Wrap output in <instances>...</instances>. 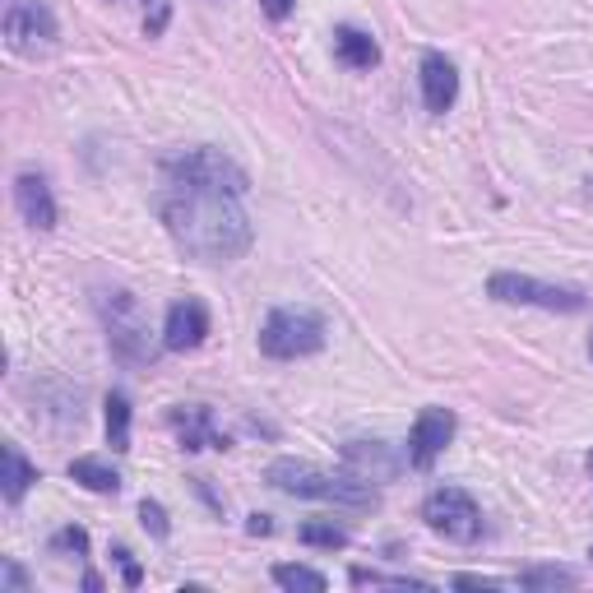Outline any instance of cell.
I'll return each mask as SVG.
<instances>
[{
	"label": "cell",
	"instance_id": "d4e9b609",
	"mask_svg": "<svg viewBox=\"0 0 593 593\" xmlns=\"http://www.w3.org/2000/svg\"><path fill=\"white\" fill-rule=\"evenodd\" d=\"M0 584L14 589V593H24V589H28V575H24V570H19L14 561H5V570H0Z\"/></svg>",
	"mask_w": 593,
	"mask_h": 593
},
{
	"label": "cell",
	"instance_id": "4316f807",
	"mask_svg": "<svg viewBox=\"0 0 593 593\" xmlns=\"http://www.w3.org/2000/svg\"><path fill=\"white\" fill-rule=\"evenodd\" d=\"M260 10H265L269 19H288V14H292V0H260Z\"/></svg>",
	"mask_w": 593,
	"mask_h": 593
},
{
	"label": "cell",
	"instance_id": "f546056e",
	"mask_svg": "<svg viewBox=\"0 0 593 593\" xmlns=\"http://www.w3.org/2000/svg\"><path fill=\"white\" fill-rule=\"evenodd\" d=\"M589 358H593V339H589Z\"/></svg>",
	"mask_w": 593,
	"mask_h": 593
},
{
	"label": "cell",
	"instance_id": "ffe728a7",
	"mask_svg": "<svg viewBox=\"0 0 593 593\" xmlns=\"http://www.w3.org/2000/svg\"><path fill=\"white\" fill-rule=\"evenodd\" d=\"M296 538H302L306 547H325V551H339L348 547V528H339L334 520H306L302 528H296Z\"/></svg>",
	"mask_w": 593,
	"mask_h": 593
},
{
	"label": "cell",
	"instance_id": "83f0119b",
	"mask_svg": "<svg viewBox=\"0 0 593 593\" xmlns=\"http://www.w3.org/2000/svg\"><path fill=\"white\" fill-rule=\"evenodd\" d=\"M460 589H501V580H482V575H454Z\"/></svg>",
	"mask_w": 593,
	"mask_h": 593
},
{
	"label": "cell",
	"instance_id": "ac0fdd59",
	"mask_svg": "<svg viewBox=\"0 0 593 593\" xmlns=\"http://www.w3.org/2000/svg\"><path fill=\"white\" fill-rule=\"evenodd\" d=\"M107 441L116 454L130 450V399L126 394H107Z\"/></svg>",
	"mask_w": 593,
	"mask_h": 593
},
{
	"label": "cell",
	"instance_id": "7402d4cb",
	"mask_svg": "<svg viewBox=\"0 0 593 593\" xmlns=\"http://www.w3.org/2000/svg\"><path fill=\"white\" fill-rule=\"evenodd\" d=\"M352 584L367 589V584H394V589H427V580H412V575H381V570H352Z\"/></svg>",
	"mask_w": 593,
	"mask_h": 593
},
{
	"label": "cell",
	"instance_id": "52a82bcc",
	"mask_svg": "<svg viewBox=\"0 0 593 593\" xmlns=\"http://www.w3.org/2000/svg\"><path fill=\"white\" fill-rule=\"evenodd\" d=\"M422 520L431 533H441L450 543H478L482 538V510L464 487H437L422 501Z\"/></svg>",
	"mask_w": 593,
	"mask_h": 593
},
{
	"label": "cell",
	"instance_id": "5bb4252c",
	"mask_svg": "<svg viewBox=\"0 0 593 593\" xmlns=\"http://www.w3.org/2000/svg\"><path fill=\"white\" fill-rule=\"evenodd\" d=\"M172 427L176 437H182V450H228V437L223 431H213V412L209 408H172Z\"/></svg>",
	"mask_w": 593,
	"mask_h": 593
},
{
	"label": "cell",
	"instance_id": "ba28073f",
	"mask_svg": "<svg viewBox=\"0 0 593 593\" xmlns=\"http://www.w3.org/2000/svg\"><path fill=\"white\" fill-rule=\"evenodd\" d=\"M0 28H5V47L14 56H43V51L56 47V37H61L47 0H14Z\"/></svg>",
	"mask_w": 593,
	"mask_h": 593
},
{
	"label": "cell",
	"instance_id": "d6986e66",
	"mask_svg": "<svg viewBox=\"0 0 593 593\" xmlns=\"http://www.w3.org/2000/svg\"><path fill=\"white\" fill-rule=\"evenodd\" d=\"M520 584L533 589V593H551V589H575L580 575L575 570H561V566H533V570L520 575Z\"/></svg>",
	"mask_w": 593,
	"mask_h": 593
},
{
	"label": "cell",
	"instance_id": "484cf974",
	"mask_svg": "<svg viewBox=\"0 0 593 593\" xmlns=\"http://www.w3.org/2000/svg\"><path fill=\"white\" fill-rule=\"evenodd\" d=\"M112 557H116V561H121V570H126V584H140V566H135V561H130V551H126V547H116V551H112Z\"/></svg>",
	"mask_w": 593,
	"mask_h": 593
},
{
	"label": "cell",
	"instance_id": "9a60e30c",
	"mask_svg": "<svg viewBox=\"0 0 593 593\" xmlns=\"http://www.w3.org/2000/svg\"><path fill=\"white\" fill-rule=\"evenodd\" d=\"M33 482H37V468L19 454V445H5V454H0V491H5V501L19 505Z\"/></svg>",
	"mask_w": 593,
	"mask_h": 593
},
{
	"label": "cell",
	"instance_id": "603a6c76",
	"mask_svg": "<svg viewBox=\"0 0 593 593\" xmlns=\"http://www.w3.org/2000/svg\"><path fill=\"white\" fill-rule=\"evenodd\" d=\"M140 520H144V528L153 533V538H167V533H172V524H167V515H163V505H158V501L140 505Z\"/></svg>",
	"mask_w": 593,
	"mask_h": 593
},
{
	"label": "cell",
	"instance_id": "44dd1931",
	"mask_svg": "<svg viewBox=\"0 0 593 593\" xmlns=\"http://www.w3.org/2000/svg\"><path fill=\"white\" fill-rule=\"evenodd\" d=\"M274 584H279V589H311V593H321L325 575H321V570H311V566L283 561V566H274Z\"/></svg>",
	"mask_w": 593,
	"mask_h": 593
},
{
	"label": "cell",
	"instance_id": "4dcf8cb0",
	"mask_svg": "<svg viewBox=\"0 0 593 593\" xmlns=\"http://www.w3.org/2000/svg\"><path fill=\"white\" fill-rule=\"evenodd\" d=\"M589 557H593V551H589Z\"/></svg>",
	"mask_w": 593,
	"mask_h": 593
},
{
	"label": "cell",
	"instance_id": "30bf717a",
	"mask_svg": "<svg viewBox=\"0 0 593 593\" xmlns=\"http://www.w3.org/2000/svg\"><path fill=\"white\" fill-rule=\"evenodd\" d=\"M209 334V311L205 302H195V296H186V302H176L167 311V325H163V348L172 352H186V348H200Z\"/></svg>",
	"mask_w": 593,
	"mask_h": 593
},
{
	"label": "cell",
	"instance_id": "cb8c5ba5",
	"mask_svg": "<svg viewBox=\"0 0 593 593\" xmlns=\"http://www.w3.org/2000/svg\"><path fill=\"white\" fill-rule=\"evenodd\" d=\"M51 547H56V551H89V533H84V528H61V533L51 538Z\"/></svg>",
	"mask_w": 593,
	"mask_h": 593
},
{
	"label": "cell",
	"instance_id": "7a4b0ae2",
	"mask_svg": "<svg viewBox=\"0 0 593 593\" xmlns=\"http://www.w3.org/2000/svg\"><path fill=\"white\" fill-rule=\"evenodd\" d=\"M265 482L279 487L283 497H306V501H334L348 510H375V491L358 473H325L306 460H274L265 468Z\"/></svg>",
	"mask_w": 593,
	"mask_h": 593
},
{
	"label": "cell",
	"instance_id": "277c9868",
	"mask_svg": "<svg viewBox=\"0 0 593 593\" xmlns=\"http://www.w3.org/2000/svg\"><path fill=\"white\" fill-rule=\"evenodd\" d=\"M172 190H213V195H242L251 190V176L242 163H232L223 149H186L163 163Z\"/></svg>",
	"mask_w": 593,
	"mask_h": 593
},
{
	"label": "cell",
	"instance_id": "3957f363",
	"mask_svg": "<svg viewBox=\"0 0 593 593\" xmlns=\"http://www.w3.org/2000/svg\"><path fill=\"white\" fill-rule=\"evenodd\" d=\"M93 306H97V315H103V329H107L112 352L126 367H153L158 362V344H153V334H149V315L140 306V296L126 292V288H97L93 292Z\"/></svg>",
	"mask_w": 593,
	"mask_h": 593
},
{
	"label": "cell",
	"instance_id": "7c38bea8",
	"mask_svg": "<svg viewBox=\"0 0 593 593\" xmlns=\"http://www.w3.org/2000/svg\"><path fill=\"white\" fill-rule=\"evenodd\" d=\"M344 468L358 473V478H367V482H385L404 468V460L385 441H348L344 445Z\"/></svg>",
	"mask_w": 593,
	"mask_h": 593
},
{
	"label": "cell",
	"instance_id": "2e32d148",
	"mask_svg": "<svg viewBox=\"0 0 593 593\" xmlns=\"http://www.w3.org/2000/svg\"><path fill=\"white\" fill-rule=\"evenodd\" d=\"M334 56H339L344 66H352V70L381 66V47H375L362 28H339V33H334Z\"/></svg>",
	"mask_w": 593,
	"mask_h": 593
},
{
	"label": "cell",
	"instance_id": "8992f818",
	"mask_svg": "<svg viewBox=\"0 0 593 593\" xmlns=\"http://www.w3.org/2000/svg\"><path fill=\"white\" fill-rule=\"evenodd\" d=\"M487 296L491 302H505V306H543V311H584L589 296L580 288H561V283H538L528 274H491L487 279Z\"/></svg>",
	"mask_w": 593,
	"mask_h": 593
},
{
	"label": "cell",
	"instance_id": "5b68a950",
	"mask_svg": "<svg viewBox=\"0 0 593 593\" xmlns=\"http://www.w3.org/2000/svg\"><path fill=\"white\" fill-rule=\"evenodd\" d=\"M325 348V321L315 311H302V306H283L274 311L265 329H260V352L265 358H279V362H292V358H311V352Z\"/></svg>",
	"mask_w": 593,
	"mask_h": 593
},
{
	"label": "cell",
	"instance_id": "f1b7e54d",
	"mask_svg": "<svg viewBox=\"0 0 593 593\" xmlns=\"http://www.w3.org/2000/svg\"><path fill=\"white\" fill-rule=\"evenodd\" d=\"M246 528H251V533H269V528H274V520H269V515H251V524H246Z\"/></svg>",
	"mask_w": 593,
	"mask_h": 593
},
{
	"label": "cell",
	"instance_id": "e0dca14e",
	"mask_svg": "<svg viewBox=\"0 0 593 593\" xmlns=\"http://www.w3.org/2000/svg\"><path fill=\"white\" fill-rule=\"evenodd\" d=\"M70 478L89 491H103V497H116L121 491V478H116V468H107L103 460H74L70 464Z\"/></svg>",
	"mask_w": 593,
	"mask_h": 593
},
{
	"label": "cell",
	"instance_id": "9c48e42d",
	"mask_svg": "<svg viewBox=\"0 0 593 593\" xmlns=\"http://www.w3.org/2000/svg\"><path fill=\"white\" fill-rule=\"evenodd\" d=\"M450 441H454V412L450 408H422L418 422H412V437H408V464L431 468Z\"/></svg>",
	"mask_w": 593,
	"mask_h": 593
},
{
	"label": "cell",
	"instance_id": "6da1fadb",
	"mask_svg": "<svg viewBox=\"0 0 593 593\" xmlns=\"http://www.w3.org/2000/svg\"><path fill=\"white\" fill-rule=\"evenodd\" d=\"M158 213H163L176 251L190 255L195 265H232L255 242V228L246 219V209L236 205V195L167 186V195L158 200Z\"/></svg>",
	"mask_w": 593,
	"mask_h": 593
},
{
	"label": "cell",
	"instance_id": "8fae6325",
	"mask_svg": "<svg viewBox=\"0 0 593 593\" xmlns=\"http://www.w3.org/2000/svg\"><path fill=\"white\" fill-rule=\"evenodd\" d=\"M14 200H19V213H24L28 228H37V232L56 228V200H51V186H47L43 172H19L14 176Z\"/></svg>",
	"mask_w": 593,
	"mask_h": 593
},
{
	"label": "cell",
	"instance_id": "4fadbf2b",
	"mask_svg": "<svg viewBox=\"0 0 593 593\" xmlns=\"http://www.w3.org/2000/svg\"><path fill=\"white\" fill-rule=\"evenodd\" d=\"M422 97H427V112H437V116L450 112L454 97H460V70L437 51L422 61Z\"/></svg>",
	"mask_w": 593,
	"mask_h": 593
}]
</instances>
